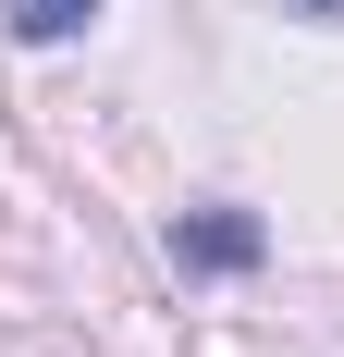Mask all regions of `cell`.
Masks as SVG:
<instances>
[{
	"instance_id": "obj_1",
	"label": "cell",
	"mask_w": 344,
	"mask_h": 357,
	"mask_svg": "<svg viewBox=\"0 0 344 357\" xmlns=\"http://www.w3.org/2000/svg\"><path fill=\"white\" fill-rule=\"evenodd\" d=\"M172 259H185V271H258V259H271V222L258 210H185L172 222Z\"/></svg>"
},
{
	"instance_id": "obj_2",
	"label": "cell",
	"mask_w": 344,
	"mask_h": 357,
	"mask_svg": "<svg viewBox=\"0 0 344 357\" xmlns=\"http://www.w3.org/2000/svg\"><path fill=\"white\" fill-rule=\"evenodd\" d=\"M86 13H99V0H13V37H25V50H62Z\"/></svg>"
},
{
	"instance_id": "obj_3",
	"label": "cell",
	"mask_w": 344,
	"mask_h": 357,
	"mask_svg": "<svg viewBox=\"0 0 344 357\" xmlns=\"http://www.w3.org/2000/svg\"><path fill=\"white\" fill-rule=\"evenodd\" d=\"M295 13H320V25H344V0H295Z\"/></svg>"
}]
</instances>
